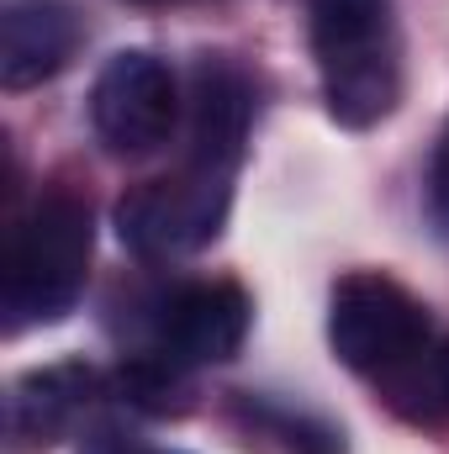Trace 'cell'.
Instances as JSON below:
<instances>
[{"instance_id": "1", "label": "cell", "mask_w": 449, "mask_h": 454, "mask_svg": "<svg viewBox=\"0 0 449 454\" xmlns=\"http://www.w3.org/2000/svg\"><path fill=\"white\" fill-rule=\"evenodd\" d=\"M312 53L334 121L359 132L397 112L402 43L391 0H312Z\"/></svg>"}, {"instance_id": "2", "label": "cell", "mask_w": 449, "mask_h": 454, "mask_svg": "<svg viewBox=\"0 0 449 454\" xmlns=\"http://www.w3.org/2000/svg\"><path fill=\"white\" fill-rule=\"evenodd\" d=\"M96 227L91 207L69 191H43L21 217L5 259V328H37L75 312L91 275Z\"/></svg>"}, {"instance_id": "3", "label": "cell", "mask_w": 449, "mask_h": 454, "mask_svg": "<svg viewBox=\"0 0 449 454\" xmlns=\"http://www.w3.org/2000/svg\"><path fill=\"white\" fill-rule=\"evenodd\" d=\"M328 343L349 370L402 364L429 343V307L381 270H354L334 286L328 301Z\"/></svg>"}, {"instance_id": "4", "label": "cell", "mask_w": 449, "mask_h": 454, "mask_svg": "<svg viewBox=\"0 0 449 454\" xmlns=\"http://www.w3.org/2000/svg\"><path fill=\"white\" fill-rule=\"evenodd\" d=\"M227 180L232 175H223V169L185 164L175 180H148V185L127 191L122 207H116L122 243H132L148 259H169V254L207 248L227 223V201H232V185Z\"/></svg>"}, {"instance_id": "5", "label": "cell", "mask_w": 449, "mask_h": 454, "mask_svg": "<svg viewBox=\"0 0 449 454\" xmlns=\"http://www.w3.org/2000/svg\"><path fill=\"white\" fill-rule=\"evenodd\" d=\"M175 116H180L175 74L164 59H154L143 48L106 59V69L91 85V121L112 153L138 159V153L164 148L175 132Z\"/></svg>"}, {"instance_id": "6", "label": "cell", "mask_w": 449, "mask_h": 454, "mask_svg": "<svg viewBox=\"0 0 449 454\" xmlns=\"http://www.w3.org/2000/svg\"><path fill=\"white\" fill-rule=\"evenodd\" d=\"M80 48V21L64 0H11L0 16V85L32 90L53 80Z\"/></svg>"}, {"instance_id": "7", "label": "cell", "mask_w": 449, "mask_h": 454, "mask_svg": "<svg viewBox=\"0 0 449 454\" xmlns=\"http://www.w3.org/2000/svg\"><path fill=\"white\" fill-rule=\"evenodd\" d=\"M254 90L238 64L227 59H196L191 69V164L232 175L243 137H248Z\"/></svg>"}, {"instance_id": "8", "label": "cell", "mask_w": 449, "mask_h": 454, "mask_svg": "<svg viewBox=\"0 0 449 454\" xmlns=\"http://www.w3.org/2000/svg\"><path fill=\"white\" fill-rule=\"evenodd\" d=\"M248 339V296L238 280H207L169 301L164 343L180 364H223Z\"/></svg>"}, {"instance_id": "9", "label": "cell", "mask_w": 449, "mask_h": 454, "mask_svg": "<svg viewBox=\"0 0 449 454\" xmlns=\"http://www.w3.org/2000/svg\"><path fill=\"white\" fill-rule=\"evenodd\" d=\"M91 386H96V375L80 364H53V370L21 375L11 391V439L16 444H53L91 402Z\"/></svg>"}, {"instance_id": "10", "label": "cell", "mask_w": 449, "mask_h": 454, "mask_svg": "<svg viewBox=\"0 0 449 454\" xmlns=\"http://www.w3.org/2000/svg\"><path fill=\"white\" fill-rule=\"evenodd\" d=\"M264 423L291 444V450L302 454H338L343 450V439H338V428L328 423H318V418H291V412H264Z\"/></svg>"}, {"instance_id": "11", "label": "cell", "mask_w": 449, "mask_h": 454, "mask_svg": "<svg viewBox=\"0 0 449 454\" xmlns=\"http://www.w3.org/2000/svg\"><path fill=\"white\" fill-rule=\"evenodd\" d=\"M429 217H434V227L449 238V132L439 137L434 169H429Z\"/></svg>"}, {"instance_id": "12", "label": "cell", "mask_w": 449, "mask_h": 454, "mask_svg": "<svg viewBox=\"0 0 449 454\" xmlns=\"http://www.w3.org/2000/svg\"><path fill=\"white\" fill-rule=\"evenodd\" d=\"M434 380H439V396L449 402V343L439 348V359H434Z\"/></svg>"}, {"instance_id": "13", "label": "cell", "mask_w": 449, "mask_h": 454, "mask_svg": "<svg viewBox=\"0 0 449 454\" xmlns=\"http://www.w3.org/2000/svg\"><path fill=\"white\" fill-rule=\"evenodd\" d=\"M148 5H159V0H148Z\"/></svg>"}]
</instances>
